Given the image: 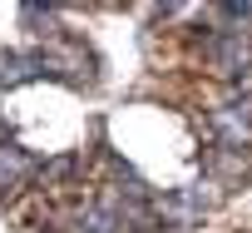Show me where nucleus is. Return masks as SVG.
Segmentation results:
<instances>
[{
    "mask_svg": "<svg viewBox=\"0 0 252 233\" xmlns=\"http://www.w3.org/2000/svg\"><path fill=\"white\" fill-rule=\"evenodd\" d=\"M178 5H183V0H158V10H163V15H173Z\"/></svg>",
    "mask_w": 252,
    "mask_h": 233,
    "instance_id": "obj_3",
    "label": "nucleus"
},
{
    "mask_svg": "<svg viewBox=\"0 0 252 233\" xmlns=\"http://www.w3.org/2000/svg\"><path fill=\"white\" fill-rule=\"evenodd\" d=\"M218 5H222V15H232V20H247V0H218Z\"/></svg>",
    "mask_w": 252,
    "mask_h": 233,
    "instance_id": "obj_2",
    "label": "nucleus"
},
{
    "mask_svg": "<svg viewBox=\"0 0 252 233\" xmlns=\"http://www.w3.org/2000/svg\"><path fill=\"white\" fill-rule=\"evenodd\" d=\"M30 174H35V164H30L25 154H15V149H10V154H0V194H15Z\"/></svg>",
    "mask_w": 252,
    "mask_h": 233,
    "instance_id": "obj_1",
    "label": "nucleus"
},
{
    "mask_svg": "<svg viewBox=\"0 0 252 233\" xmlns=\"http://www.w3.org/2000/svg\"><path fill=\"white\" fill-rule=\"evenodd\" d=\"M25 5H35V0H25Z\"/></svg>",
    "mask_w": 252,
    "mask_h": 233,
    "instance_id": "obj_4",
    "label": "nucleus"
}]
</instances>
